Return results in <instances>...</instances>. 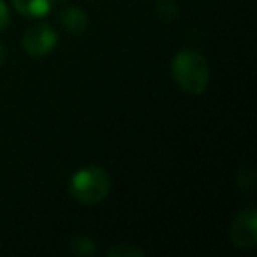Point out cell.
I'll return each instance as SVG.
<instances>
[{
  "label": "cell",
  "mask_w": 257,
  "mask_h": 257,
  "mask_svg": "<svg viewBox=\"0 0 257 257\" xmlns=\"http://www.w3.org/2000/svg\"><path fill=\"white\" fill-rule=\"evenodd\" d=\"M171 72L178 88L190 95H201L210 83V65L196 50L178 51L173 58Z\"/></svg>",
  "instance_id": "1"
},
{
  "label": "cell",
  "mask_w": 257,
  "mask_h": 257,
  "mask_svg": "<svg viewBox=\"0 0 257 257\" xmlns=\"http://www.w3.org/2000/svg\"><path fill=\"white\" fill-rule=\"evenodd\" d=\"M69 190L83 204H99L111 190V176L100 166H85L71 176Z\"/></svg>",
  "instance_id": "2"
},
{
  "label": "cell",
  "mask_w": 257,
  "mask_h": 257,
  "mask_svg": "<svg viewBox=\"0 0 257 257\" xmlns=\"http://www.w3.org/2000/svg\"><path fill=\"white\" fill-rule=\"evenodd\" d=\"M229 236L234 246L250 250L257 243V211L255 208H245L234 215L229 229Z\"/></svg>",
  "instance_id": "3"
},
{
  "label": "cell",
  "mask_w": 257,
  "mask_h": 257,
  "mask_svg": "<svg viewBox=\"0 0 257 257\" xmlns=\"http://www.w3.org/2000/svg\"><path fill=\"white\" fill-rule=\"evenodd\" d=\"M58 43V36L55 29L48 23H37L30 27L23 36V50L30 57H46L55 50Z\"/></svg>",
  "instance_id": "4"
},
{
  "label": "cell",
  "mask_w": 257,
  "mask_h": 257,
  "mask_svg": "<svg viewBox=\"0 0 257 257\" xmlns=\"http://www.w3.org/2000/svg\"><path fill=\"white\" fill-rule=\"evenodd\" d=\"M60 22L69 34H81L88 27V15L76 6H67L62 9Z\"/></svg>",
  "instance_id": "5"
},
{
  "label": "cell",
  "mask_w": 257,
  "mask_h": 257,
  "mask_svg": "<svg viewBox=\"0 0 257 257\" xmlns=\"http://www.w3.org/2000/svg\"><path fill=\"white\" fill-rule=\"evenodd\" d=\"M57 0H11L13 8L27 18H43L53 9Z\"/></svg>",
  "instance_id": "6"
},
{
  "label": "cell",
  "mask_w": 257,
  "mask_h": 257,
  "mask_svg": "<svg viewBox=\"0 0 257 257\" xmlns=\"http://www.w3.org/2000/svg\"><path fill=\"white\" fill-rule=\"evenodd\" d=\"M71 250L78 255H93L95 253V243L93 239L86 238V236H74L71 239Z\"/></svg>",
  "instance_id": "7"
},
{
  "label": "cell",
  "mask_w": 257,
  "mask_h": 257,
  "mask_svg": "<svg viewBox=\"0 0 257 257\" xmlns=\"http://www.w3.org/2000/svg\"><path fill=\"white\" fill-rule=\"evenodd\" d=\"M145 252L131 243H118L107 250V257H143Z\"/></svg>",
  "instance_id": "8"
},
{
  "label": "cell",
  "mask_w": 257,
  "mask_h": 257,
  "mask_svg": "<svg viewBox=\"0 0 257 257\" xmlns=\"http://www.w3.org/2000/svg\"><path fill=\"white\" fill-rule=\"evenodd\" d=\"M9 22H11V15H9V8L4 0H0V32L8 29Z\"/></svg>",
  "instance_id": "9"
},
{
  "label": "cell",
  "mask_w": 257,
  "mask_h": 257,
  "mask_svg": "<svg viewBox=\"0 0 257 257\" xmlns=\"http://www.w3.org/2000/svg\"><path fill=\"white\" fill-rule=\"evenodd\" d=\"M4 62H6V48L0 44V67L4 65Z\"/></svg>",
  "instance_id": "10"
}]
</instances>
